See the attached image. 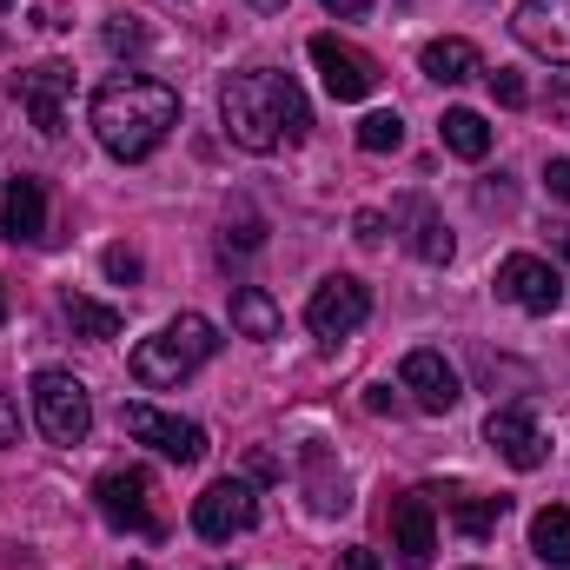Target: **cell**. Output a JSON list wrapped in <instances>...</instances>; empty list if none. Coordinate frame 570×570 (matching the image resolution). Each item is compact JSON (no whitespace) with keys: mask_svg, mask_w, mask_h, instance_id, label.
<instances>
[{"mask_svg":"<svg viewBox=\"0 0 570 570\" xmlns=\"http://www.w3.org/2000/svg\"><path fill=\"white\" fill-rule=\"evenodd\" d=\"M219 120H226L233 146H246V153H279V146H298L312 134V107H305L298 80L279 67L233 73L219 87Z\"/></svg>","mask_w":570,"mask_h":570,"instance_id":"cell-1","label":"cell"},{"mask_svg":"<svg viewBox=\"0 0 570 570\" xmlns=\"http://www.w3.org/2000/svg\"><path fill=\"white\" fill-rule=\"evenodd\" d=\"M87 120H94V140L114 159H146L179 127V94L166 80H146V73H114V80L94 87Z\"/></svg>","mask_w":570,"mask_h":570,"instance_id":"cell-2","label":"cell"},{"mask_svg":"<svg viewBox=\"0 0 570 570\" xmlns=\"http://www.w3.org/2000/svg\"><path fill=\"white\" fill-rule=\"evenodd\" d=\"M219 352V332H213V318H199V312H179V318H166L153 338L134 345V379H140L146 392H173V385H186L206 358Z\"/></svg>","mask_w":570,"mask_h":570,"instance_id":"cell-3","label":"cell"},{"mask_svg":"<svg viewBox=\"0 0 570 570\" xmlns=\"http://www.w3.org/2000/svg\"><path fill=\"white\" fill-rule=\"evenodd\" d=\"M33 425L47 444H87V431H94V399H87V385L73 379V372H60V365H47V372H33Z\"/></svg>","mask_w":570,"mask_h":570,"instance_id":"cell-4","label":"cell"},{"mask_svg":"<svg viewBox=\"0 0 570 570\" xmlns=\"http://www.w3.org/2000/svg\"><path fill=\"white\" fill-rule=\"evenodd\" d=\"M94 504L114 531H134V538H159V518H153V471L140 464H114L94 478Z\"/></svg>","mask_w":570,"mask_h":570,"instance_id":"cell-5","label":"cell"},{"mask_svg":"<svg viewBox=\"0 0 570 570\" xmlns=\"http://www.w3.org/2000/svg\"><path fill=\"white\" fill-rule=\"evenodd\" d=\"M259 524V491H253V478H219V484H206L199 498H193V531L206 538V544H233L239 531H253Z\"/></svg>","mask_w":570,"mask_h":570,"instance_id":"cell-6","label":"cell"},{"mask_svg":"<svg viewBox=\"0 0 570 570\" xmlns=\"http://www.w3.org/2000/svg\"><path fill=\"white\" fill-rule=\"evenodd\" d=\"M120 425L134 444H153L159 458H173V464H199L206 458V431L193 425V419H173V412H159V405H120Z\"/></svg>","mask_w":570,"mask_h":570,"instance_id":"cell-7","label":"cell"},{"mask_svg":"<svg viewBox=\"0 0 570 570\" xmlns=\"http://www.w3.org/2000/svg\"><path fill=\"white\" fill-rule=\"evenodd\" d=\"M372 318V292L365 279H352V273H332V279L312 292V305H305V325H312V338H352L358 325Z\"/></svg>","mask_w":570,"mask_h":570,"instance_id":"cell-8","label":"cell"},{"mask_svg":"<svg viewBox=\"0 0 570 570\" xmlns=\"http://www.w3.org/2000/svg\"><path fill=\"white\" fill-rule=\"evenodd\" d=\"M312 67L325 73V94H332V100H372V94H379V60L358 53V47L338 40V33H312Z\"/></svg>","mask_w":570,"mask_h":570,"instance_id":"cell-9","label":"cell"},{"mask_svg":"<svg viewBox=\"0 0 570 570\" xmlns=\"http://www.w3.org/2000/svg\"><path fill=\"white\" fill-rule=\"evenodd\" d=\"M67 94H73V67H67V60H40V67L13 73V100L33 114V127H40L47 140L67 134Z\"/></svg>","mask_w":570,"mask_h":570,"instance_id":"cell-10","label":"cell"},{"mask_svg":"<svg viewBox=\"0 0 570 570\" xmlns=\"http://www.w3.org/2000/svg\"><path fill=\"white\" fill-rule=\"evenodd\" d=\"M498 298H511V305L531 312V318H551V312L564 305V279H558L551 259H538V253H511V259L498 266Z\"/></svg>","mask_w":570,"mask_h":570,"instance_id":"cell-11","label":"cell"},{"mask_svg":"<svg viewBox=\"0 0 570 570\" xmlns=\"http://www.w3.org/2000/svg\"><path fill=\"white\" fill-rule=\"evenodd\" d=\"M399 392H412V405H419V412L444 419V412L464 399V379H458V365H451L444 352L419 345V352H405V365H399Z\"/></svg>","mask_w":570,"mask_h":570,"instance_id":"cell-12","label":"cell"},{"mask_svg":"<svg viewBox=\"0 0 570 570\" xmlns=\"http://www.w3.org/2000/svg\"><path fill=\"white\" fill-rule=\"evenodd\" d=\"M392 551H399V570H431V558H438V504H431V491L392 498Z\"/></svg>","mask_w":570,"mask_h":570,"instance_id":"cell-13","label":"cell"},{"mask_svg":"<svg viewBox=\"0 0 570 570\" xmlns=\"http://www.w3.org/2000/svg\"><path fill=\"white\" fill-rule=\"evenodd\" d=\"M484 444H491L511 471H538V464L551 458V444H544V431L531 419V405H498V412L484 419Z\"/></svg>","mask_w":570,"mask_h":570,"instance_id":"cell-14","label":"cell"},{"mask_svg":"<svg viewBox=\"0 0 570 570\" xmlns=\"http://www.w3.org/2000/svg\"><path fill=\"white\" fill-rule=\"evenodd\" d=\"M511 33L538 53V60H551V67H570V0H518V13H511Z\"/></svg>","mask_w":570,"mask_h":570,"instance_id":"cell-15","label":"cell"},{"mask_svg":"<svg viewBox=\"0 0 570 570\" xmlns=\"http://www.w3.org/2000/svg\"><path fill=\"white\" fill-rule=\"evenodd\" d=\"M0 233L13 246H40L47 239V186L33 173H13L7 193H0Z\"/></svg>","mask_w":570,"mask_h":570,"instance_id":"cell-16","label":"cell"},{"mask_svg":"<svg viewBox=\"0 0 570 570\" xmlns=\"http://www.w3.org/2000/svg\"><path fill=\"white\" fill-rule=\"evenodd\" d=\"M392 226L405 233V246H412L425 266H444V259H451V233H444V219H438V206H431L425 193H405V199L392 206Z\"/></svg>","mask_w":570,"mask_h":570,"instance_id":"cell-17","label":"cell"},{"mask_svg":"<svg viewBox=\"0 0 570 570\" xmlns=\"http://www.w3.org/2000/svg\"><path fill=\"white\" fill-rule=\"evenodd\" d=\"M419 67H425V80H438V87H464V80H478L484 73V60H478V47L471 40H431L425 53H419Z\"/></svg>","mask_w":570,"mask_h":570,"instance_id":"cell-18","label":"cell"},{"mask_svg":"<svg viewBox=\"0 0 570 570\" xmlns=\"http://www.w3.org/2000/svg\"><path fill=\"white\" fill-rule=\"evenodd\" d=\"M444 504H451V524H458L471 544H484V538L498 531V518L511 511V498H504V491H498V498H484V491H451Z\"/></svg>","mask_w":570,"mask_h":570,"instance_id":"cell-19","label":"cell"},{"mask_svg":"<svg viewBox=\"0 0 570 570\" xmlns=\"http://www.w3.org/2000/svg\"><path fill=\"white\" fill-rule=\"evenodd\" d=\"M279 305H273V292H259V285H233V332L239 338H279Z\"/></svg>","mask_w":570,"mask_h":570,"instance_id":"cell-20","label":"cell"},{"mask_svg":"<svg viewBox=\"0 0 570 570\" xmlns=\"http://www.w3.org/2000/svg\"><path fill=\"white\" fill-rule=\"evenodd\" d=\"M531 551H538V564L570 570V511L564 504H544V511L531 518Z\"/></svg>","mask_w":570,"mask_h":570,"instance_id":"cell-21","label":"cell"},{"mask_svg":"<svg viewBox=\"0 0 570 570\" xmlns=\"http://www.w3.org/2000/svg\"><path fill=\"white\" fill-rule=\"evenodd\" d=\"M305 491H312V511H318V518L352 511V491H345V478H332L325 451H305Z\"/></svg>","mask_w":570,"mask_h":570,"instance_id":"cell-22","label":"cell"},{"mask_svg":"<svg viewBox=\"0 0 570 570\" xmlns=\"http://www.w3.org/2000/svg\"><path fill=\"white\" fill-rule=\"evenodd\" d=\"M438 134H444V146H451L458 159H484V153H491V127H484V114H471V107H451V114L438 120Z\"/></svg>","mask_w":570,"mask_h":570,"instance_id":"cell-23","label":"cell"},{"mask_svg":"<svg viewBox=\"0 0 570 570\" xmlns=\"http://www.w3.org/2000/svg\"><path fill=\"white\" fill-rule=\"evenodd\" d=\"M67 318H73L80 338H120V312L100 305V298H87V292H67Z\"/></svg>","mask_w":570,"mask_h":570,"instance_id":"cell-24","label":"cell"},{"mask_svg":"<svg viewBox=\"0 0 570 570\" xmlns=\"http://www.w3.org/2000/svg\"><path fill=\"white\" fill-rule=\"evenodd\" d=\"M358 146H365V153H399V146H405V120H399V107L365 114V120H358Z\"/></svg>","mask_w":570,"mask_h":570,"instance_id":"cell-25","label":"cell"},{"mask_svg":"<svg viewBox=\"0 0 570 570\" xmlns=\"http://www.w3.org/2000/svg\"><path fill=\"white\" fill-rule=\"evenodd\" d=\"M484 80H491V100H498V107H524V100H531L524 73H511V67H498V73H484Z\"/></svg>","mask_w":570,"mask_h":570,"instance_id":"cell-26","label":"cell"},{"mask_svg":"<svg viewBox=\"0 0 570 570\" xmlns=\"http://www.w3.org/2000/svg\"><path fill=\"white\" fill-rule=\"evenodd\" d=\"M107 47H114V53H140L146 27H140V20H127V13H120V20H107Z\"/></svg>","mask_w":570,"mask_h":570,"instance_id":"cell-27","label":"cell"},{"mask_svg":"<svg viewBox=\"0 0 570 570\" xmlns=\"http://www.w3.org/2000/svg\"><path fill=\"white\" fill-rule=\"evenodd\" d=\"M100 266H107V279H120V285L140 279V253H127V246H107V259H100Z\"/></svg>","mask_w":570,"mask_h":570,"instance_id":"cell-28","label":"cell"},{"mask_svg":"<svg viewBox=\"0 0 570 570\" xmlns=\"http://www.w3.org/2000/svg\"><path fill=\"white\" fill-rule=\"evenodd\" d=\"M352 233H358V246H385V213H358Z\"/></svg>","mask_w":570,"mask_h":570,"instance_id":"cell-29","label":"cell"},{"mask_svg":"<svg viewBox=\"0 0 570 570\" xmlns=\"http://www.w3.org/2000/svg\"><path fill=\"white\" fill-rule=\"evenodd\" d=\"M338 570H385V558L365 551V544H345V551H338Z\"/></svg>","mask_w":570,"mask_h":570,"instance_id":"cell-30","label":"cell"},{"mask_svg":"<svg viewBox=\"0 0 570 570\" xmlns=\"http://www.w3.org/2000/svg\"><path fill=\"white\" fill-rule=\"evenodd\" d=\"M7 444H20V405L0 392V451H7Z\"/></svg>","mask_w":570,"mask_h":570,"instance_id":"cell-31","label":"cell"},{"mask_svg":"<svg viewBox=\"0 0 570 570\" xmlns=\"http://www.w3.org/2000/svg\"><path fill=\"white\" fill-rule=\"evenodd\" d=\"M246 478H253V484H273V478H279V458H273V451H253V458H246Z\"/></svg>","mask_w":570,"mask_h":570,"instance_id":"cell-32","label":"cell"},{"mask_svg":"<svg viewBox=\"0 0 570 570\" xmlns=\"http://www.w3.org/2000/svg\"><path fill=\"white\" fill-rule=\"evenodd\" d=\"M544 179H551V193H558V199H570V159H551V166H544Z\"/></svg>","mask_w":570,"mask_h":570,"instance_id":"cell-33","label":"cell"},{"mask_svg":"<svg viewBox=\"0 0 570 570\" xmlns=\"http://www.w3.org/2000/svg\"><path fill=\"white\" fill-rule=\"evenodd\" d=\"M318 7H325V13H338V20H358L372 0H318Z\"/></svg>","mask_w":570,"mask_h":570,"instance_id":"cell-34","label":"cell"},{"mask_svg":"<svg viewBox=\"0 0 570 570\" xmlns=\"http://www.w3.org/2000/svg\"><path fill=\"white\" fill-rule=\"evenodd\" d=\"M392 405H399L392 385H372V392H365V412H392Z\"/></svg>","mask_w":570,"mask_h":570,"instance_id":"cell-35","label":"cell"},{"mask_svg":"<svg viewBox=\"0 0 570 570\" xmlns=\"http://www.w3.org/2000/svg\"><path fill=\"white\" fill-rule=\"evenodd\" d=\"M253 13H285V0H246Z\"/></svg>","mask_w":570,"mask_h":570,"instance_id":"cell-36","label":"cell"},{"mask_svg":"<svg viewBox=\"0 0 570 570\" xmlns=\"http://www.w3.org/2000/svg\"><path fill=\"white\" fill-rule=\"evenodd\" d=\"M558 253H564V266H570V233H558Z\"/></svg>","mask_w":570,"mask_h":570,"instance_id":"cell-37","label":"cell"},{"mask_svg":"<svg viewBox=\"0 0 570 570\" xmlns=\"http://www.w3.org/2000/svg\"><path fill=\"white\" fill-rule=\"evenodd\" d=\"M0 318H7V298H0Z\"/></svg>","mask_w":570,"mask_h":570,"instance_id":"cell-38","label":"cell"},{"mask_svg":"<svg viewBox=\"0 0 570 570\" xmlns=\"http://www.w3.org/2000/svg\"><path fill=\"white\" fill-rule=\"evenodd\" d=\"M7 7H13V0H0V13H7Z\"/></svg>","mask_w":570,"mask_h":570,"instance_id":"cell-39","label":"cell"},{"mask_svg":"<svg viewBox=\"0 0 570 570\" xmlns=\"http://www.w3.org/2000/svg\"><path fill=\"white\" fill-rule=\"evenodd\" d=\"M127 570H146V564H127Z\"/></svg>","mask_w":570,"mask_h":570,"instance_id":"cell-40","label":"cell"}]
</instances>
